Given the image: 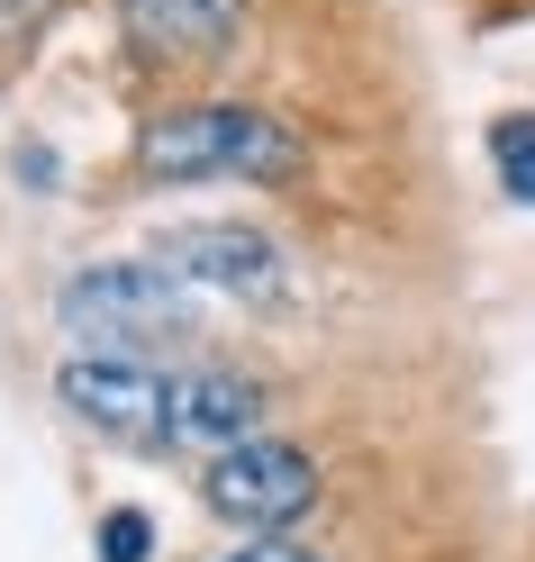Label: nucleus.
Instances as JSON below:
<instances>
[{
    "label": "nucleus",
    "mask_w": 535,
    "mask_h": 562,
    "mask_svg": "<svg viewBox=\"0 0 535 562\" xmlns=\"http://www.w3.org/2000/svg\"><path fill=\"white\" fill-rule=\"evenodd\" d=\"M55 327L74 336V355H127L146 363L172 336L200 327V291L182 272H164L155 255H119V263H82L55 281Z\"/></svg>",
    "instance_id": "f257e3e1"
},
{
    "label": "nucleus",
    "mask_w": 535,
    "mask_h": 562,
    "mask_svg": "<svg viewBox=\"0 0 535 562\" xmlns=\"http://www.w3.org/2000/svg\"><path fill=\"white\" fill-rule=\"evenodd\" d=\"M136 172L146 182H291L300 136L255 100H191L136 127Z\"/></svg>",
    "instance_id": "f03ea898"
},
{
    "label": "nucleus",
    "mask_w": 535,
    "mask_h": 562,
    "mask_svg": "<svg viewBox=\"0 0 535 562\" xmlns=\"http://www.w3.org/2000/svg\"><path fill=\"white\" fill-rule=\"evenodd\" d=\"M55 400L74 427L110 436V445H164L172 436V372L127 363V355H74L55 372Z\"/></svg>",
    "instance_id": "7ed1b4c3"
},
{
    "label": "nucleus",
    "mask_w": 535,
    "mask_h": 562,
    "mask_svg": "<svg viewBox=\"0 0 535 562\" xmlns=\"http://www.w3.org/2000/svg\"><path fill=\"white\" fill-rule=\"evenodd\" d=\"M200 499H209V517L245 526V536H281V526L317 499V463H309L300 445L255 436V445L219 453V463H200Z\"/></svg>",
    "instance_id": "20e7f679"
},
{
    "label": "nucleus",
    "mask_w": 535,
    "mask_h": 562,
    "mask_svg": "<svg viewBox=\"0 0 535 562\" xmlns=\"http://www.w3.org/2000/svg\"><path fill=\"white\" fill-rule=\"evenodd\" d=\"M164 272H182L191 291H219V300H281L291 291V263L264 227H236V218H209V227H172L155 245Z\"/></svg>",
    "instance_id": "39448f33"
},
{
    "label": "nucleus",
    "mask_w": 535,
    "mask_h": 562,
    "mask_svg": "<svg viewBox=\"0 0 535 562\" xmlns=\"http://www.w3.org/2000/svg\"><path fill=\"white\" fill-rule=\"evenodd\" d=\"M264 436V381L255 372H227V363H200V372H172V453H200V463H219V453L255 445Z\"/></svg>",
    "instance_id": "423d86ee"
},
{
    "label": "nucleus",
    "mask_w": 535,
    "mask_h": 562,
    "mask_svg": "<svg viewBox=\"0 0 535 562\" xmlns=\"http://www.w3.org/2000/svg\"><path fill=\"white\" fill-rule=\"evenodd\" d=\"M119 27H127L146 55L200 64V55H227V46H236L245 0H119Z\"/></svg>",
    "instance_id": "0eeeda50"
},
{
    "label": "nucleus",
    "mask_w": 535,
    "mask_h": 562,
    "mask_svg": "<svg viewBox=\"0 0 535 562\" xmlns=\"http://www.w3.org/2000/svg\"><path fill=\"white\" fill-rule=\"evenodd\" d=\"M490 164H499V191L535 209V119H526V110L490 127Z\"/></svg>",
    "instance_id": "6e6552de"
},
{
    "label": "nucleus",
    "mask_w": 535,
    "mask_h": 562,
    "mask_svg": "<svg viewBox=\"0 0 535 562\" xmlns=\"http://www.w3.org/2000/svg\"><path fill=\"white\" fill-rule=\"evenodd\" d=\"M155 553V517L146 508H110L100 517V562H146Z\"/></svg>",
    "instance_id": "1a4fd4ad"
},
{
    "label": "nucleus",
    "mask_w": 535,
    "mask_h": 562,
    "mask_svg": "<svg viewBox=\"0 0 535 562\" xmlns=\"http://www.w3.org/2000/svg\"><path fill=\"white\" fill-rule=\"evenodd\" d=\"M227 562H317L309 544H281V536H264V544H236Z\"/></svg>",
    "instance_id": "9d476101"
},
{
    "label": "nucleus",
    "mask_w": 535,
    "mask_h": 562,
    "mask_svg": "<svg viewBox=\"0 0 535 562\" xmlns=\"http://www.w3.org/2000/svg\"><path fill=\"white\" fill-rule=\"evenodd\" d=\"M10 19H37V0H0V27H10Z\"/></svg>",
    "instance_id": "9b49d317"
}]
</instances>
